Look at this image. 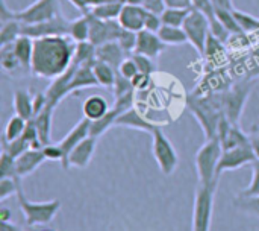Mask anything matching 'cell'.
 Returning a JSON list of instances; mask_svg holds the SVG:
<instances>
[{"mask_svg":"<svg viewBox=\"0 0 259 231\" xmlns=\"http://www.w3.org/2000/svg\"><path fill=\"white\" fill-rule=\"evenodd\" d=\"M74 50L76 41L68 35L35 38L30 73L46 81L56 79L73 64Z\"/></svg>","mask_w":259,"mask_h":231,"instance_id":"1","label":"cell"},{"mask_svg":"<svg viewBox=\"0 0 259 231\" xmlns=\"http://www.w3.org/2000/svg\"><path fill=\"white\" fill-rule=\"evenodd\" d=\"M187 107L191 111V114L197 119L199 125L202 126L205 139L208 140L217 137L219 123L225 116L223 104H222V91L209 96L190 94L187 99Z\"/></svg>","mask_w":259,"mask_h":231,"instance_id":"2","label":"cell"},{"mask_svg":"<svg viewBox=\"0 0 259 231\" xmlns=\"http://www.w3.org/2000/svg\"><path fill=\"white\" fill-rule=\"evenodd\" d=\"M223 148L219 137L208 139L205 145L196 152L194 157V166L199 177V184H214L219 183L217 168L219 161L222 158Z\"/></svg>","mask_w":259,"mask_h":231,"instance_id":"3","label":"cell"},{"mask_svg":"<svg viewBox=\"0 0 259 231\" xmlns=\"http://www.w3.org/2000/svg\"><path fill=\"white\" fill-rule=\"evenodd\" d=\"M255 84H256L255 78H246L231 85L226 91H222V104H223L225 116L234 125H240L241 116L244 113L246 104L250 97Z\"/></svg>","mask_w":259,"mask_h":231,"instance_id":"4","label":"cell"},{"mask_svg":"<svg viewBox=\"0 0 259 231\" xmlns=\"http://www.w3.org/2000/svg\"><path fill=\"white\" fill-rule=\"evenodd\" d=\"M17 200H18V207L23 213L24 222L30 228L44 227V225L50 224L61 210L59 200H52V201H44V203H32L24 196L23 189L18 190Z\"/></svg>","mask_w":259,"mask_h":231,"instance_id":"5","label":"cell"},{"mask_svg":"<svg viewBox=\"0 0 259 231\" xmlns=\"http://www.w3.org/2000/svg\"><path fill=\"white\" fill-rule=\"evenodd\" d=\"M219 183L199 184L194 195L191 231H211L212 212H214V195Z\"/></svg>","mask_w":259,"mask_h":231,"instance_id":"6","label":"cell"},{"mask_svg":"<svg viewBox=\"0 0 259 231\" xmlns=\"http://www.w3.org/2000/svg\"><path fill=\"white\" fill-rule=\"evenodd\" d=\"M152 152H153V158H155L162 175L170 177L178 169L179 155H178L173 143L170 142V139L161 129V126H158L152 133Z\"/></svg>","mask_w":259,"mask_h":231,"instance_id":"7","label":"cell"},{"mask_svg":"<svg viewBox=\"0 0 259 231\" xmlns=\"http://www.w3.org/2000/svg\"><path fill=\"white\" fill-rule=\"evenodd\" d=\"M62 14L59 0H35L24 9L15 11V18L23 24H36Z\"/></svg>","mask_w":259,"mask_h":231,"instance_id":"8","label":"cell"},{"mask_svg":"<svg viewBox=\"0 0 259 231\" xmlns=\"http://www.w3.org/2000/svg\"><path fill=\"white\" fill-rule=\"evenodd\" d=\"M184 30L187 34L188 43L200 53H205V46H206V40L211 34V26L208 18L197 9H191L185 23H184Z\"/></svg>","mask_w":259,"mask_h":231,"instance_id":"9","label":"cell"},{"mask_svg":"<svg viewBox=\"0 0 259 231\" xmlns=\"http://www.w3.org/2000/svg\"><path fill=\"white\" fill-rule=\"evenodd\" d=\"M90 18V41L94 46H102L105 43L117 41L123 32L118 20H102L94 17L91 12H87Z\"/></svg>","mask_w":259,"mask_h":231,"instance_id":"10","label":"cell"},{"mask_svg":"<svg viewBox=\"0 0 259 231\" xmlns=\"http://www.w3.org/2000/svg\"><path fill=\"white\" fill-rule=\"evenodd\" d=\"M68 18L64 17V14H59L58 17L36 23V24H23V35H27L30 38H42V37H61V35H68V27H70Z\"/></svg>","mask_w":259,"mask_h":231,"instance_id":"11","label":"cell"},{"mask_svg":"<svg viewBox=\"0 0 259 231\" xmlns=\"http://www.w3.org/2000/svg\"><path fill=\"white\" fill-rule=\"evenodd\" d=\"M255 152L252 149L250 145L246 146H238L234 149H226L222 154V158L219 161V168H217V175L220 177L223 172L228 171H237L243 166H249L252 161H255Z\"/></svg>","mask_w":259,"mask_h":231,"instance_id":"12","label":"cell"},{"mask_svg":"<svg viewBox=\"0 0 259 231\" xmlns=\"http://www.w3.org/2000/svg\"><path fill=\"white\" fill-rule=\"evenodd\" d=\"M97 142H99L97 137L88 136L79 145H76L67 158V169H70V168H76V169L88 168V164L91 163L94 152L97 149Z\"/></svg>","mask_w":259,"mask_h":231,"instance_id":"13","label":"cell"},{"mask_svg":"<svg viewBox=\"0 0 259 231\" xmlns=\"http://www.w3.org/2000/svg\"><path fill=\"white\" fill-rule=\"evenodd\" d=\"M167 44L161 40V37L158 35V32H152V30H140L138 32V38H137V47L134 53H141L146 56H150L153 59H158L165 50H167Z\"/></svg>","mask_w":259,"mask_h":231,"instance_id":"14","label":"cell"},{"mask_svg":"<svg viewBox=\"0 0 259 231\" xmlns=\"http://www.w3.org/2000/svg\"><path fill=\"white\" fill-rule=\"evenodd\" d=\"M115 126L117 128H127V129H135V131H143L152 136V133L159 126L153 122H150L149 119H146L135 107L129 108L127 111L121 113L117 120H115Z\"/></svg>","mask_w":259,"mask_h":231,"instance_id":"15","label":"cell"},{"mask_svg":"<svg viewBox=\"0 0 259 231\" xmlns=\"http://www.w3.org/2000/svg\"><path fill=\"white\" fill-rule=\"evenodd\" d=\"M90 128H91V120H88L87 117H82L73 126V129L61 142H58V145L61 146V149L64 151V155H65V160L62 163L64 169H67V158H68L70 152L74 149V146L79 145L83 139H87L90 136Z\"/></svg>","mask_w":259,"mask_h":231,"instance_id":"16","label":"cell"},{"mask_svg":"<svg viewBox=\"0 0 259 231\" xmlns=\"http://www.w3.org/2000/svg\"><path fill=\"white\" fill-rule=\"evenodd\" d=\"M146 9L141 5H132V3H124L123 9L118 15V23L121 24L123 29L132 30V32H140L144 29V18H146Z\"/></svg>","mask_w":259,"mask_h":231,"instance_id":"17","label":"cell"},{"mask_svg":"<svg viewBox=\"0 0 259 231\" xmlns=\"http://www.w3.org/2000/svg\"><path fill=\"white\" fill-rule=\"evenodd\" d=\"M46 160H47V158H46L42 149L29 148L27 151H24L21 155H18V157L15 158L17 175H18L21 180L26 178V177H29V175L33 174Z\"/></svg>","mask_w":259,"mask_h":231,"instance_id":"18","label":"cell"},{"mask_svg":"<svg viewBox=\"0 0 259 231\" xmlns=\"http://www.w3.org/2000/svg\"><path fill=\"white\" fill-rule=\"evenodd\" d=\"M129 55L123 50V47L118 44V41H111V43H105L102 46H96V58L100 61L108 62L109 65H112L117 72L120 64L127 58Z\"/></svg>","mask_w":259,"mask_h":231,"instance_id":"19","label":"cell"},{"mask_svg":"<svg viewBox=\"0 0 259 231\" xmlns=\"http://www.w3.org/2000/svg\"><path fill=\"white\" fill-rule=\"evenodd\" d=\"M91 87H99V82L94 76L93 72V64H83V65H77L73 78L70 81L68 85V93H76L85 88H91Z\"/></svg>","mask_w":259,"mask_h":231,"instance_id":"20","label":"cell"},{"mask_svg":"<svg viewBox=\"0 0 259 231\" xmlns=\"http://www.w3.org/2000/svg\"><path fill=\"white\" fill-rule=\"evenodd\" d=\"M112 107L109 105V102L102 96V94H91L83 101L82 105V114L83 117H87L88 120L94 122L102 119Z\"/></svg>","mask_w":259,"mask_h":231,"instance_id":"21","label":"cell"},{"mask_svg":"<svg viewBox=\"0 0 259 231\" xmlns=\"http://www.w3.org/2000/svg\"><path fill=\"white\" fill-rule=\"evenodd\" d=\"M12 105H14V113L17 116H20L26 120H32L35 117L30 90H23V88L15 90L14 96H12Z\"/></svg>","mask_w":259,"mask_h":231,"instance_id":"22","label":"cell"},{"mask_svg":"<svg viewBox=\"0 0 259 231\" xmlns=\"http://www.w3.org/2000/svg\"><path fill=\"white\" fill-rule=\"evenodd\" d=\"M0 67L5 73H8L11 76H18V75L27 73L24 70V67L21 65L20 59L17 58L12 44L0 46Z\"/></svg>","mask_w":259,"mask_h":231,"instance_id":"23","label":"cell"},{"mask_svg":"<svg viewBox=\"0 0 259 231\" xmlns=\"http://www.w3.org/2000/svg\"><path fill=\"white\" fill-rule=\"evenodd\" d=\"M55 110L56 108H53L52 105L47 104L46 108L33 117V122L36 125V129H38L39 140H41L42 146L52 143V120H53Z\"/></svg>","mask_w":259,"mask_h":231,"instance_id":"24","label":"cell"},{"mask_svg":"<svg viewBox=\"0 0 259 231\" xmlns=\"http://www.w3.org/2000/svg\"><path fill=\"white\" fill-rule=\"evenodd\" d=\"M12 47H14V52H15L17 58L20 59L21 65L24 67V70L27 73H30L32 56H33V38H30L27 35H20L12 43Z\"/></svg>","mask_w":259,"mask_h":231,"instance_id":"25","label":"cell"},{"mask_svg":"<svg viewBox=\"0 0 259 231\" xmlns=\"http://www.w3.org/2000/svg\"><path fill=\"white\" fill-rule=\"evenodd\" d=\"M93 72H94V76H96L99 85L106 87V88L114 87V82H115V78H117V70L112 65H109L105 61L96 59L94 64H93Z\"/></svg>","mask_w":259,"mask_h":231,"instance_id":"26","label":"cell"},{"mask_svg":"<svg viewBox=\"0 0 259 231\" xmlns=\"http://www.w3.org/2000/svg\"><path fill=\"white\" fill-rule=\"evenodd\" d=\"M68 37L76 43L90 41V18L87 14L70 21Z\"/></svg>","mask_w":259,"mask_h":231,"instance_id":"27","label":"cell"},{"mask_svg":"<svg viewBox=\"0 0 259 231\" xmlns=\"http://www.w3.org/2000/svg\"><path fill=\"white\" fill-rule=\"evenodd\" d=\"M121 113L117 110V108H111L102 119H99V120H94V122H91V128H90V136H93V137H97V139H100L108 129H111V128H114L115 126V120H117V117L120 116Z\"/></svg>","mask_w":259,"mask_h":231,"instance_id":"28","label":"cell"},{"mask_svg":"<svg viewBox=\"0 0 259 231\" xmlns=\"http://www.w3.org/2000/svg\"><path fill=\"white\" fill-rule=\"evenodd\" d=\"M158 35L167 46H182L188 43L184 27H179V26L162 24V27L158 30Z\"/></svg>","mask_w":259,"mask_h":231,"instance_id":"29","label":"cell"},{"mask_svg":"<svg viewBox=\"0 0 259 231\" xmlns=\"http://www.w3.org/2000/svg\"><path fill=\"white\" fill-rule=\"evenodd\" d=\"M123 2H108V3H100L93 6L88 12H91L94 17L102 18V20H117L121 9H123Z\"/></svg>","mask_w":259,"mask_h":231,"instance_id":"30","label":"cell"},{"mask_svg":"<svg viewBox=\"0 0 259 231\" xmlns=\"http://www.w3.org/2000/svg\"><path fill=\"white\" fill-rule=\"evenodd\" d=\"M20 35H23V23L17 18L2 23L0 27V46L12 44Z\"/></svg>","mask_w":259,"mask_h":231,"instance_id":"31","label":"cell"},{"mask_svg":"<svg viewBox=\"0 0 259 231\" xmlns=\"http://www.w3.org/2000/svg\"><path fill=\"white\" fill-rule=\"evenodd\" d=\"M29 120L14 114L12 117H9L6 126H5V133H3V142L5 143H9V142H14L17 139H20L26 129V125H27Z\"/></svg>","mask_w":259,"mask_h":231,"instance_id":"32","label":"cell"},{"mask_svg":"<svg viewBox=\"0 0 259 231\" xmlns=\"http://www.w3.org/2000/svg\"><path fill=\"white\" fill-rule=\"evenodd\" d=\"M96 59H97L96 58V46L91 41L76 43L73 62H76L77 65H83V64H94Z\"/></svg>","mask_w":259,"mask_h":231,"instance_id":"33","label":"cell"},{"mask_svg":"<svg viewBox=\"0 0 259 231\" xmlns=\"http://www.w3.org/2000/svg\"><path fill=\"white\" fill-rule=\"evenodd\" d=\"M191 9H184V8H165V11L161 14L162 23L168 26H179L182 27L188 14Z\"/></svg>","mask_w":259,"mask_h":231,"instance_id":"34","label":"cell"},{"mask_svg":"<svg viewBox=\"0 0 259 231\" xmlns=\"http://www.w3.org/2000/svg\"><path fill=\"white\" fill-rule=\"evenodd\" d=\"M234 207L243 213L259 218V195L258 196H241L237 195L234 200Z\"/></svg>","mask_w":259,"mask_h":231,"instance_id":"35","label":"cell"},{"mask_svg":"<svg viewBox=\"0 0 259 231\" xmlns=\"http://www.w3.org/2000/svg\"><path fill=\"white\" fill-rule=\"evenodd\" d=\"M219 21L231 32V35H241L244 34L243 29L240 27L237 18H235V11H225V9H215Z\"/></svg>","mask_w":259,"mask_h":231,"instance_id":"36","label":"cell"},{"mask_svg":"<svg viewBox=\"0 0 259 231\" xmlns=\"http://www.w3.org/2000/svg\"><path fill=\"white\" fill-rule=\"evenodd\" d=\"M235 18L240 24V27L243 29L244 34H252V32H259V18L258 17H253L252 14L249 12H244V11H240V9H235Z\"/></svg>","mask_w":259,"mask_h":231,"instance_id":"37","label":"cell"},{"mask_svg":"<svg viewBox=\"0 0 259 231\" xmlns=\"http://www.w3.org/2000/svg\"><path fill=\"white\" fill-rule=\"evenodd\" d=\"M0 178H20L17 175L15 158L3 149L0 155Z\"/></svg>","mask_w":259,"mask_h":231,"instance_id":"38","label":"cell"},{"mask_svg":"<svg viewBox=\"0 0 259 231\" xmlns=\"http://www.w3.org/2000/svg\"><path fill=\"white\" fill-rule=\"evenodd\" d=\"M21 189V178H0V201H6L9 196L18 193Z\"/></svg>","mask_w":259,"mask_h":231,"instance_id":"39","label":"cell"},{"mask_svg":"<svg viewBox=\"0 0 259 231\" xmlns=\"http://www.w3.org/2000/svg\"><path fill=\"white\" fill-rule=\"evenodd\" d=\"M250 169H252V181H250V184L244 189V190H241L238 195H241V196H258L259 195V160L256 158L255 161H252L250 164Z\"/></svg>","mask_w":259,"mask_h":231,"instance_id":"40","label":"cell"},{"mask_svg":"<svg viewBox=\"0 0 259 231\" xmlns=\"http://www.w3.org/2000/svg\"><path fill=\"white\" fill-rule=\"evenodd\" d=\"M134 58V61L137 62L138 65V70L140 73H144V75H153L156 72V59L150 58V56H146V55H141V53H132L131 55Z\"/></svg>","mask_w":259,"mask_h":231,"instance_id":"41","label":"cell"},{"mask_svg":"<svg viewBox=\"0 0 259 231\" xmlns=\"http://www.w3.org/2000/svg\"><path fill=\"white\" fill-rule=\"evenodd\" d=\"M30 148V145L27 143V140L21 136L20 139L14 140V142H9V143H5L2 142V149L6 151L8 154H11L14 158H17L18 155H21L24 151H27Z\"/></svg>","mask_w":259,"mask_h":231,"instance_id":"42","label":"cell"},{"mask_svg":"<svg viewBox=\"0 0 259 231\" xmlns=\"http://www.w3.org/2000/svg\"><path fill=\"white\" fill-rule=\"evenodd\" d=\"M137 38H138V32H132V30L123 29V32L120 34L117 41H118V44L123 47V50L127 55H132L135 52V47H137Z\"/></svg>","mask_w":259,"mask_h":231,"instance_id":"43","label":"cell"},{"mask_svg":"<svg viewBox=\"0 0 259 231\" xmlns=\"http://www.w3.org/2000/svg\"><path fill=\"white\" fill-rule=\"evenodd\" d=\"M112 90H114V96H115V97L123 96V94L131 93V91H137V90L134 88L132 81L127 79V78H124V76H121L118 72H117V78H115V82H114Z\"/></svg>","mask_w":259,"mask_h":231,"instance_id":"44","label":"cell"},{"mask_svg":"<svg viewBox=\"0 0 259 231\" xmlns=\"http://www.w3.org/2000/svg\"><path fill=\"white\" fill-rule=\"evenodd\" d=\"M118 73L121 75V76H124V78H127V79H134L138 73H140V70H138V65H137V62L134 61V58L129 55L121 64H120V67H118Z\"/></svg>","mask_w":259,"mask_h":231,"instance_id":"45","label":"cell"},{"mask_svg":"<svg viewBox=\"0 0 259 231\" xmlns=\"http://www.w3.org/2000/svg\"><path fill=\"white\" fill-rule=\"evenodd\" d=\"M46 158L50 160V161H59L61 164L64 163L65 160V155H64V151L61 149V146L58 143H50V145H46L41 148Z\"/></svg>","mask_w":259,"mask_h":231,"instance_id":"46","label":"cell"},{"mask_svg":"<svg viewBox=\"0 0 259 231\" xmlns=\"http://www.w3.org/2000/svg\"><path fill=\"white\" fill-rule=\"evenodd\" d=\"M223 49H225V43L222 40H219L215 35L209 34V37L206 40V46H205V53L203 55L214 56V55H219V52H222Z\"/></svg>","mask_w":259,"mask_h":231,"instance_id":"47","label":"cell"},{"mask_svg":"<svg viewBox=\"0 0 259 231\" xmlns=\"http://www.w3.org/2000/svg\"><path fill=\"white\" fill-rule=\"evenodd\" d=\"M162 18L159 14H155V12H150L147 11L146 12V18H144V29L146 30H152V32H158L161 27H162Z\"/></svg>","mask_w":259,"mask_h":231,"instance_id":"48","label":"cell"},{"mask_svg":"<svg viewBox=\"0 0 259 231\" xmlns=\"http://www.w3.org/2000/svg\"><path fill=\"white\" fill-rule=\"evenodd\" d=\"M134 93L135 91H131V93H126V94H123V96H118V97H115V101H114V108H117L120 113H124V111H127L129 108H132L134 107Z\"/></svg>","mask_w":259,"mask_h":231,"instance_id":"49","label":"cell"},{"mask_svg":"<svg viewBox=\"0 0 259 231\" xmlns=\"http://www.w3.org/2000/svg\"><path fill=\"white\" fill-rule=\"evenodd\" d=\"M132 84H134V88L137 91H141V90H146L149 88V85L152 84V75H144V73H138L134 79H131Z\"/></svg>","mask_w":259,"mask_h":231,"instance_id":"50","label":"cell"},{"mask_svg":"<svg viewBox=\"0 0 259 231\" xmlns=\"http://www.w3.org/2000/svg\"><path fill=\"white\" fill-rule=\"evenodd\" d=\"M32 101H33V111H35V116L38 113H41L46 105H47V96H46V91H36V93H32Z\"/></svg>","mask_w":259,"mask_h":231,"instance_id":"51","label":"cell"},{"mask_svg":"<svg viewBox=\"0 0 259 231\" xmlns=\"http://www.w3.org/2000/svg\"><path fill=\"white\" fill-rule=\"evenodd\" d=\"M146 11L155 12V14H162L165 11V2L164 0H144V3L141 5Z\"/></svg>","mask_w":259,"mask_h":231,"instance_id":"52","label":"cell"},{"mask_svg":"<svg viewBox=\"0 0 259 231\" xmlns=\"http://www.w3.org/2000/svg\"><path fill=\"white\" fill-rule=\"evenodd\" d=\"M249 140L250 146L255 152V157L259 160V125H252L249 129Z\"/></svg>","mask_w":259,"mask_h":231,"instance_id":"53","label":"cell"},{"mask_svg":"<svg viewBox=\"0 0 259 231\" xmlns=\"http://www.w3.org/2000/svg\"><path fill=\"white\" fill-rule=\"evenodd\" d=\"M167 8H184L193 9V0H164Z\"/></svg>","mask_w":259,"mask_h":231,"instance_id":"54","label":"cell"},{"mask_svg":"<svg viewBox=\"0 0 259 231\" xmlns=\"http://www.w3.org/2000/svg\"><path fill=\"white\" fill-rule=\"evenodd\" d=\"M215 9H225V11H235L237 8L234 6L232 0H211Z\"/></svg>","mask_w":259,"mask_h":231,"instance_id":"55","label":"cell"},{"mask_svg":"<svg viewBox=\"0 0 259 231\" xmlns=\"http://www.w3.org/2000/svg\"><path fill=\"white\" fill-rule=\"evenodd\" d=\"M70 3H73L79 11H82L83 14H87L91 6H93V0H68Z\"/></svg>","mask_w":259,"mask_h":231,"instance_id":"56","label":"cell"},{"mask_svg":"<svg viewBox=\"0 0 259 231\" xmlns=\"http://www.w3.org/2000/svg\"><path fill=\"white\" fill-rule=\"evenodd\" d=\"M0 231H24L23 228H20L18 225L15 224H11L9 221L8 222H2L0 221Z\"/></svg>","mask_w":259,"mask_h":231,"instance_id":"57","label":"cell"},{"mask_svg":"<svg viewBox=\"0 0 259 231\" xmlns=\"http://www.w3.org/2000/svg\"><path fill=\"white\" fill-rule=\"evenodd\" d=\"M9 218H11V210L2 207V209H0V221H2V222H8Z\"/></svg>","mask_w":259,"mask_h":231,"instance_id":"58","label":"cell"},{"mask_svg":"<svg viewBox=\"0 0 259 231\" xmlns=\"http://www.w3.org/2000/svg\"><path fill=\"white\" fill-rule=\"evenodd\" d=\"M124 3H132V5H143L144 0H124Z\"/></svg>","mask_w":259,"mask_h":231,"instance_id":"59","label":"cell"},{"mask_svg":"<svg viewBox=\"0 0 259 231\" xmlns=\"http://www.w3.org/2000/svg\"><path fill=\"white\" fill-rule=\"evenodd\" d=\"M36 231H53V230H49V228H44V227H41V228H38Z\"/></svg>","mask_w":259,"mask_h":231,"instance_id":"60","label":"cell"},{"mask_svg":"<svg viewBox=\"0 0 259 231\" xmlns=\"http://www.w3.org/2000/svg\"><path fill=\"white\" fill-rule=\"evenodd\" d=\"M258 125H259V123H258Z\"/></svg>","mask_w":259,"mask_h":231,"instance_id":"61","label":"cell"}]
</instances>
